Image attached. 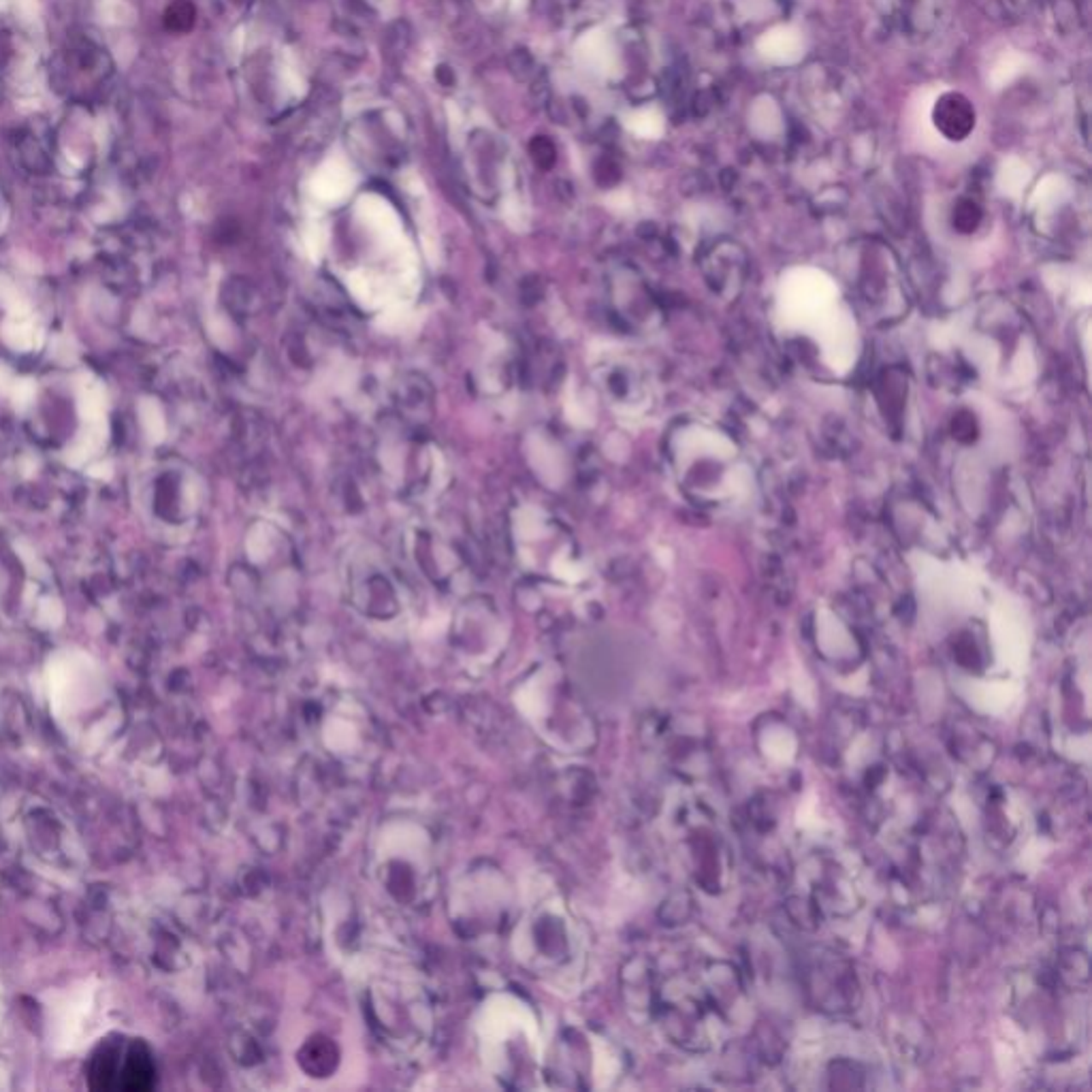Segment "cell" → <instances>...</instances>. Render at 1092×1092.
<instances>
[{"label":"cell","mask_w":1092,"mask_h":1092,"mask_svg":"<svg viewBox=\"0 0 1092 1092\" xmlns=\"http://www.w3.org/2000/svg\"><path fill=\"white\" fill-rule=\"evenodd\" d=\"M90 1080L98 1090H148L154 1084L152 1056L141 1042L105 1043L90 1065Z\"/></svg>","instance_id":"2"},{"label":"cell","mask_w":1092,"mask_h":1092,"mask_svg":"<svg viewBox=\"0 0 1092 1092\" xmlns=\"http://www.w3.org/2000/svg\"><path fill=\"white\" fill-rule=\"evenodd\" d=\"M932 122L945 139L962 141L975 128V109L969 98L958 92H947L936 101Z\"/></svg>","instance_id":"3"},{"label":"cell","mask_w":1092,"mask_h":1092,"mask_svg":"<svg viewBox=\"0 0 1092 1092\" xmlns=\"http://www.w3.org/2000/svg\"><path fill=\"white\" fill-rule=\"evenodd\" d=\"M783 308L788 321L796 322L809 334H815L819 342L828 348V339L839 344L841 352L849 342L845 334H841L839 304H836V288L828 280L818 274H800L792 282L783 284Z\"/></svg>","instance_id":"1"}]
</instances>
